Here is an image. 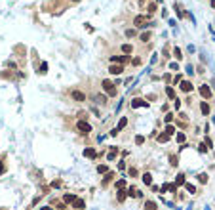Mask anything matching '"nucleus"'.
Instances as JSON below:
<instances>
[{"instance_id":"1","label":"nucleus","mask_w":215,"mask_h":210,"mask_svg":"<svg viewBox=\"0 0 215 210\" xmlns=\"http://www.w3.org/2000/svg\"><path fill=\"white\" fill-rule=\"evenodd\" d=\"M101 86H103V90L107 92L111 98H114V96H116V88H114V84H112V82H109V80H103V82H101Z\"/></svg>"},{"instance_id":"2","label":"nucleus","mask_w":215,"mask_h":210,"mask_svg":"<svg viewBox=\"0 0 215 210\" xmlns=\"http://www.w3.org/2000/svg\"><path fill=\"white\" fill-rule=\"evenodd\" d=\"M76 130H78L80 134H90V132H91V126L86 122V120H78V122H76Z\"/></svg>"},{"instance_id":"3","label":"nucleus","mask_w":215,"mask_h":210,"mask_svg":"<svg viewBox=\"0 0 215 210\" xmlns=\"http://www.w3.org/2000/svg\"><path fill=\"white\" fill-rule=\"evenodd\" d=\"M179 88L185 92V94H189V92H192L194 86H192V82H190V80H181V82H179Z\"/></svg>"},{"instance_id":"4","label":"nucleus","mask_w":215,"mask_h":210,"mask_svg":"<svg viewBox=\"0 0 215 210\" xmlns=\"http://www.w3.org/2000/svg\"><path fill=\"white\" fill-rule=\"evenodd\" d=\"M200 96H202V98H206V99H209V98H211V88H209L208 84H202V86H200Z\"/></svg>"},{"instance_id":"5","label":"nucleus","mask_w":215,"mask_h":210,"mask_svg":"<svg viewBox=\"0 0 215 210\" xmlns=\"http://www.w3.org/2000/svg\"><path fill=\"white\" fill-rule=\"evenodd\" d=\"M111 61L112 63H118V65H124V63L128 61V55H112Z\"/></svg>"},{"instance_id":"6","label":"nucleus","mask_w":215,"mask_h":210,"mask_svg":"<svg viewBox=\"0 0 215 210\" xmlns=\"http://www.w3.org/2000/svg\"><path fill=\"white\" fill-rule=\"evenodd\" d=\"M131 107H149V101H145V99H139V98H135V99H133V101H131Z\"/></svg>"},{"instance_id":"7","label":"nucleus","mask_w":215,"mask_h":210,"mask_svg":"<svg viewBox=\"0 0 215 210\" xmlns=\"http://www.w3.org/2000/svg\"><path fill=\"white\" fill-rule=\"evenodd\" d=\"M124 71V65H109V73L111 75H120Z\"/></svg>"},{"instance_id":"8","label":"nucleus","mask_w":215,"mask_h":210,"mask_svg":"<svg viewBox=\"0 0 215 210\" xmlns=\"http://www.w3.org/2000/svg\"><path fill=\"white\" fill-rule=\"evenodd\" d=\"M84 157H86V159H95L97 151H95V149H91V147H88V149H84Z\"/></svg>"},{"instance_id":"9","label":"nucleus","mask_w":215,"mask_h":210,"mask_svg":"<svg viewBox=\"0 0 215 210\" xmlns=\"http://www.w3.org/2000/svg\"><path fill=\"white\" fill-rule=\"evenodd\" d=\"M147 21V17H145V15H137L135 19H133V25L137 27V29H139V27H143V23Z\"/></svg>"},{"instance_id":"10","label":"nucleus","mask_w":215,"mask_h":210,"mask_svg":"<svg viewBox=\"0 0 215 210\" xmlns=\"http://www.w3.org/2000/svg\"><path fill=\"white\" fill-rule=\"evenodd\" d=\"M71 96H72V99H74V101H84V99H86V96H84L82 92H78V90H74Z\"/></svg>"},{"instance_id":"11","label":"nucleus","mask_w":215,"mask_h":210,"mask_svg":"<svg viewBox=\"0 0 215 210\" xmlns=\"http://www.w3.org/2000/svg\"><path fill=\"white\" fill-rule=\"evenodd\" d=\"M200 111H202V115L208 117V115H209V105L206 103V101H202V103H200Z\"/></svg>"},{"instance_id":"12","label":"nucleus","mask_w":215,"mask_h":210,"mask_svg":"<svg viewBox=\"0 0 215 210\" xmlns=\"http://www.w3.org/2000/svg\"><path fill=\"white\" fill-rule=\"evenodd\" d=\"M156 208H158V204L154 201H147L145 203V210H156Z\"/></svg>"},{"instance_id":"13","label":"nucleus","mask_w":215,"mask_h":210,"mask_svg":"<svg viewBox=\"0 0 215 210\" xmlns=\"http://www.w3.org/2000/svg\"><path fill=\"white\" fill-rule=\"evenodd\" d=\"M169 138H171V136H169V134H166V132H164V134H160V136H158V143H166V141H168Z\"/></svg>"},{"instance_id":"14","label":"nucleus","mask_w":215,"mask_h":210,"mask_svg":"<svg viewBox=\"0 0 215 210\" xmlns=\"http://www.w3.org/2000/svg\"><path fill=\"white\" fill-rule=\"evenodd\" d=\"M126 199H128V193H126V189H118V201H120V203H124Z\"/></svg>"},{"instance_id":"15","label":"nucleus","mask_w":215,"mask_h":210,"mask_svg":"<svg viewBox=\"0 0 215 210\" xmlns=\"http://www.w3.org/2000/svg\"><path fill=\"white\" fill-rule=\"evenodd\" d=\"M72 206L78 208V210H84V206H86V204H84V201H82V199H76L74 203H72Z\"/></svg>"},{"instance_id":"16","label":"nucleus","mask_w":215,"mask_h":210,"mask_svg":"<svg viewBox=\"0 0 215 210\" xmlns=\"http://www.w3.org/2000/svg\"><path fill=\"white\" fill-rule=\"evenodd\" d=\"M74 201H76V197H74V195H71V193L63 195V203H74Z\"/></svg>"},{"instance_id":"17","label":"nucleus","mask_w":215,"mask_h":210,"mask_svg":"<svg viewBox=\"0 0 215 210\" xmlns=\"http://www.w3.org/2000/svg\"><path fill=\"white\" fill-rule=\"evenodd\" d=\"M143 183H147V185H152V174H143Z\"/></svg>"},{"instance_id":"18","label":"nucleus","mask_w":215,"mask_h":210,"mask_svg":"<svg viewBox=\"0 0 215 210\" xmlns=\"http://www.w3.org/2000/svg\"><path fill=\"white\" fill-rule=\"evenodd\" d=\"M126 124H128V119H126V117H122V119H120V122H118V126H116V130H122V128H126Z\"/></svg>"},{"instance_id":"19","label":"nucleus","mask_w":215,"mask_h":210,"mask_svg":"<svg viewBox=\"0 0 215 210\" xmlns=\"http://www.w3.org/2000/svg\"><path fill=\"white\" fill-rule=\"evenodd\" d=\"M185 183V174H177L175 178V185H183Z\"/></svg>"},{"instance_id":"20","label":"nucleus","mask_w":215,"mask_h":210,"mask_svg":"<svg viewBox=\"0 0 215 210\" xmlns=\"http://www.w3.org/2000/svg\"><path fill=\"white\" fill-rule=\"evenodd\" d=\"M131 50H133L131 44H122V52L124 54H131Z\"/></svg>"},{"instance_id":"21","label":"nucleus","mask_w":215,"mask_h":210,"mask_svg":"<svg viewBox=\"0 0 215 210\" xmlns=\"http://www.w3.org/2000/svg\"><path fill=\"white\" fill-rule=\"evenodd\" d=\"M173 55H175V59H183V52L179 48H173Z\"/></svg>"},{"instance_id":"22","label":"nucleus","mask_w":215,"mask_h":210,"mask_svg":"<svg viewBox=\"0 0 215 210\" xmlns=\"http://www.w3.org/2000/svg\"><path fill=\"white\" fill-rule=\"evenodd\" d=\"M116 157V147H111V151H109V155H107V159L109 160H112Z\"/></svg>"},{"instance_id":"23","label":"nucleus","mask_w":215,"mask_h":210,"mask_svg":"<svg viewBox=\"0 0 215 210\" xmlns=\"http://www.w3.org/2000/svg\"><path fill=\"white\" fill-rule=\"evenodd\" d=\"M107 170H109V166H107V164H99V166H97V172H99V174H105Z\"/></svg>"},{"instance_id":"24","label":"nucleus","mask_w":215,"mask_h":210,"mask_svg":"<svg viewBox=\"0 0 215 210\" xmlns=\"http://www.w3.org/2000/svg\"><path fill=\"white\" fill-rule=\"evenodd\" d=\"M139 40H143V42H149V40H151V33H149V31H147V33H143Z\"/></svg>"},{"instance_id":"25","label":"nucleus","mask_w":215,"mask_h":210,"mask_svg":"<svg viewBox=\"0 0 215 210\" xmlns=\"http://www.w3.org/2000/svg\"><path fill=\"white\" fill-rule=\"evenodd\" d=\"M38 73H42V75H44V73H48V63H46V61L40 63V71H38Z\"/></svg>"},{"instance_id":"26","label":"nucleus","mask_w":215,"mask_h":210,"mask_svg":"<svg viewBox=\"0 0 215 210\" xmlns=\"http://www.w3.org/2000/svg\"><path fill=\"white\" fill-rule=\"evenodd\" d=\"M166 94H168V98H175V92H173V88H171V86L166 88Z\"/></svg>"},{"instance_id":"27","label":"nucleus","mask_w":215,"mask_h":210,"mask_svg":"<svg viewBox=\"0 0 215 210\" xmlns=\"http://www.w3.org/2000/svg\"><path fill=\"white\" fill-rule=\"evenodd\" d=\"M164 132H166V134H169V136H173V132H175V128H173L171 124H168V126H166V130H164Z\"/></svg>"},{"instance_id":"28","label":"nucleus","mask_w":215,"mask_h":210,"mask_svg":"<svg viewBox=\"0 0 215 210\" xmlns=\"http://www.w3.org/2000/svg\"><path fill=\"white\" fill-rule=\"evenodd\" d=\"M185 187H186V191H189V193H196V187H194L192 183H185Z\"/></svg>"},{"instance_id":"29","label":"nucleus","mask_w":215,"mask_h":210,"mask_svg":"<svg viewBox=\"0 0 215 210\" xmlns=\"http://www.w3.org/2000/svg\"><path fill=\"white\" fill-rule=\"evenodd\" d=\"M169 164H171V166H177V155H171V157H169Z\"/></svg>"},{"instance_id":"30","label":"nucleus","mask_w":215,"mask_h":210,"mask_svg":"<svg viewBox=\"0 0 215 210\" xmlns=\"http://www.w3.org/2000/svg\"><path fill=\"white\" fill-rule=\"evenodd\" d=\"M129 195H131V197H141V193H137L135 187H129Z\"/></svg>"},{"instance_id":"31","label":"nucleus","mask_w":215,"mask_h":210,"mask_svg":"<svg viewBox=\"0 0 215 210\" xmlns=\"http://www.w3.org/2000/svg\"><path fill=\"white\" fill-rule=\"evenodd\" d=\"M112 176H114V174H112V172H109V174H107V178H105V180H103V185H107L109 181L112 180Z\"/></svg>"},{"instance_id":"32","label":"nucleus","mask_w":215,"mask_h":210,"mask_svg":"<svg viewBox=\"0 0 215 210\" xmlns=\"http://www.w3.org/2000/svg\"><path fill=\"white\" fill-rule=\"evenodd\" d=\"M177 141H179V143L186 141V138H185V134H183V132H179V134H177Z\"/></svg>"},{"instance_id":"33","label":"nucleus","mask_w":215,"mask_h":210,"mask_svg":"<svg viewBox=\"0 0 215 210\" xmlns=\"http://www.w3.org/2000/svg\"><path fill=\"white\" fill-rule=\"evenodd\" d=\"M198 180H200V183H206V181H208V174H200Z\"/></svg>"},{"instance_id":"34","label":"nucleus","mask_w":215,"mask_h":210,"mask_svg":"<svg viewBox=\"0 0 215 210\" xmlns=\"http://www.w3.org/2000/svg\"><path fill=\"white\" fill-rule=\"evenodd\" d=\"M116 187H118V189L126 187V180H118V181H116Z\"/></svg>"},{"instance_id":"35","label":"nucleus","mask_w":215,"mask_h":210,"mask_svg":"<svg viewBox=\"0 0 215 210\" xmlns=\"http://www.w3.org/2000/svg\"><path fill=\"white\" fill-rule=\"evenodd\" d=\"M198 151H200V153H206V151H208V147H206L204 143H200V145H198Z\"/></svg>"},{"instance_id":"36","label":"nucleus","mask_w":215,"mask_h":210,"mask_svg":"<svg viewBox=\"0 0 215 210\" xmlns=\"http://www.w3.org/2000/svg\"><path fill=\"white\" fill-rule=\"evenodd\" d=\"M164 120H166V122L169 124V122H171V120H173V113H169V115H166V119H164Z\"/></svg>"},{"instance_id":"37","label":"nucleus","mask_w":215,"mask_h":210,"mask_svg":"<svg viewBox=\"0 0 215 210\" xmlns=\"http://www.w3.org/2000/svg\"><path fill=\"white\" fill-rule=\"evenodd\" d=\"M126 36H129V38H131V36H135V31H133V29H129V31H126Z\"/></svg>"},{"instance_id":"38","label":"nucleus","mask_w":215,"mask_h":210,"mask_svg":"<svg viewBox=\"0 0 215 210\" xmlns=\"http://www.w3.org/2000/svg\"><path fill=\"white\" fill-rule=\"evenodd\" d=\"M143 141H145L143 136H135V143H143Z\"/></svg>"},{"instance_id":"39","label":"nucleus","mask_w":215,"mask_h":210,"mask_svg":"<svg viewBox=\"0 0 215 210\" xmlns=\"http://www.w3.org/2000/svg\"><path fill=\"white\" fill-rule=\"evenodd\" d=\"M154 10H156V4H151V6H149V14H152Z\"/></svg>"},{"instance_id":"40","label":"nucleus","mask_w":215,"mask_h":210,"mask_svg":"<svg viewBox=\"0 0 215 210\" xmlns=\"http://www.w3.org/2000/svg\"><path fill=\"white\" fill-rule=\"evenodd\" d=\"M133 65H141V58H135V59H133Z\"/></svg>"},{"instance_id":"41","label":"nucleus","mask_w":215,"mask_h":210,"mask_svg":"<svg viewBox=\"0 0 215 210\" xmlns=\"http://www.w3.org/2000/svg\"><path fill=\"white\" fill-rule=\"evenodd\" d=\"M160 191H162V193H166V191H168V183H164V185H162V187H160Z\"/></svg>"},{"instance_id":"42","label":"nucleus","mask_w":215,"mask_h":210,"mask_svg":"<svg viewBox=\"0 0 215 210\" xmlns=\"http://www.w3.org/2000/svg\"><path fill=\"white\" fill-rule=\"evenodd\" d=\"M186 73H189V75H192V73H194L192 71V65H186Z\"/></svg>"},{"instance_id":"43","label":"nucleus","mask_w":215,"mask_h":210,"mask_svg":"<svg viewBox=\"0 0 215 210\" xmlns=\"http://www.w3.org/2000/svg\"><path fill=\"white\" fill-rule=\"evenodd\" d=\"M118 168H120V170H124V168H126V163H124V160H122V163H118Z\"/></svg>"},{"instance_id":"44","label":"nucleus","mask_w":215,"mask_h":210,"mask_svg":"<svg viewBox=\"0 0 215 210\" xmlns=\"http://www.w3.org/2000/svg\"><path fill=\"white\" fill-rule=\"evenodd\" d=\"M4 172V164H2V160H0V174Z\"/></svg>"},{"instance_id":"45","label":"nucleus","mask_w":215,"mask_h":210,"mask_svg":"<svg viewBox=\"0 0 215 210\" xmlns=\"http://www.w3.org/2000/svg\"><path fill=\"white\" fill-rule=\"evenodd\" d=\"M211 8H213V10H215V0H211Z\"/></svg>"},{"instance_id":"46","label":"nucleus","mask_w":215,"mask_h":210,"mask_svg":"<svg viewBox=\"0 0 215 210\" xmlns=\"http://www.w3.org/2000/svg\"><path fill=\"white\" fill-rule=\"evenodd\" d=\"M72 2H78V0H72Z\"/></svg>"}]
</instances>
